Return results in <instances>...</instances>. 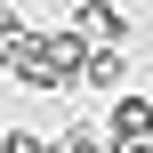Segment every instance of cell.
<instances>
[{
  "mask_svg": "<svg viewBox=\"0 0 153 153\" xmlns=\"http://www.w3.org/2000/svg\"><path fill=\"white\" fill-rule=\"evenodd\" d=\"M0 153H56L48 129H0Z\"/></svg>",
  "mask_w": 153,
  "mask_h": 153,
  "instance_id": "obj_4",
  "label": "cell"
},
{
  "mask_svg": "<svg viewBox=\"0 0 153 153\" xmlns=\"http://www.w3.org/2000/svg\"><path fill=\"white\" fill-rule=\"evenodd\" d=\"M81 81H89V89H121V81H129L121 48H89V56H81Z\"/></svg>",
  "mask_w": 153,
  "mask_h": 153,
  "instance_id": "obj_2",
  "label": "cell"
},
{
  "mask_svg": "<svg viewBox=\"0 0 153 153\" xmlns=\"http://www.w3.org/2000/svg\"><path fill=\"white\" fill-rule=\"evenodd\" d=\"M65 32H73L81 48H121V40H129V8H113V0H81V8L65 16Z\"/></svg>",
  "mask_w": 153,
  "mask_h": 153,
  "instance_id": "obj_1",
  "label": "cell"
},
{
  "mask_svg": "<svg viewBox=\"0 0 153 153\" xmlns=\"http://www.w3.org/2000/svg\"><path fill=\"white\" fill-rule=\"evenodd\" d=\"M56 153H113V137L81 121V129H65V137H56Z\"/></svg>",
  "mask_w": 153,
  "mask_h": 153,
  "instance_id": "obj_3",
  "label": "cell"
}]
</instances>
